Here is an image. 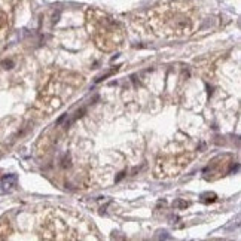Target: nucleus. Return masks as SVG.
<instances>
[{"instance_id": "nucleus-1", "label": "nucleus", "mask_w": 241, "mask_h": 241, "mask_svg": "<svg viewBox=\"0 0 241 241\" xmlns=\"http://www.w3.org/2000/svg\"><path fill=\"white\" fill-rule=\"evenodd\" d=\"M90 19H92L94 31L97 33L95 40L101 48L107 49V43H109V49L119 45L118 42L121 40V28L112 18H109L104 14H98V17L90 15Z\"/></svg>"}, {"instance_id": "nucleus-2", "label": "nucleus", "mask_w": 241, "mask_h": 241, "mask_svg": "<svg viewBox=\"0 0 241 241\" xmlns=\"http://www.w3.org/2000/svg\"><path fill=\"white\" fill-rule=\"evenodd\" d=\"M15 182H17V177L15 176H6V177H3L2 185L5 186V191H9V189L15 185Z\"/></svg>"}, {"instance_id": "nucleus-3", "label": "nucleus", "mask_w": 241, "mask_h": 241, "mask_svg": "<svg viewBox=\"0 0 241 241\" xmlns=\"http://www.w3.org/2000/svg\"><path fill=\"white\" fill-rule=\"evenodd\" d=\"M174 206H179V207H188V202H183V201H177Z\"/></svg>"}]
</instances>
